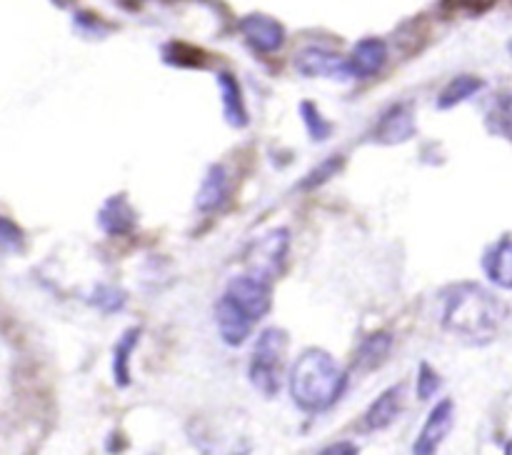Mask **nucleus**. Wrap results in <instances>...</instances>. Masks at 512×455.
I'll return each mask as SVG.
<instances>
[{"label": "nucleus", "mask_w": 512, "mask_h": 455, "mask_svg": "<svg viewBox=\"0 0 512 455\" xmlns=\"http://www.w3.org/2000/svg\"><path fill=\"white\" fill-rule=\"evenodd\" d=\"M508 308L478 283H460L448 290L443 303V325L450 333L475 345H485L498 335Z\"/></svg>", "instance_id": "1"}, {"label": "nucleus", "mask_w": 512, "mask_h": 455, "mask_svg": "<svg viewBox=\"0 0 512 455\" xmlns=\"http://www.w3.org/2000/svg\"><path fill=\"white\" fill-rule=\"evenodd\" d=\"M345 385L348 375L323 348L303 350L290 370V398L305 413H325L333 408Z\"/></svg>", "instance_id": "2"}, {"label": "nucleus", "mask_w": 512, "mask_h": 455, "mask_svg": "<svg viewBox=\"0 0 512 455\" xmlns=\"http://www.w3.org/2000/svg\"><path fill=\"white\" fill-rule=\"evenodd\" d=\"M288 350V335L280 328H268L260 333L255 343L253 358H250V383L263 395H278L280 375H283V360Z\"/></svg>", "instance_id": "3"}, {"label": "nucleus", "mask_w": 512, "mask_h": 455, "mask_svg": "<svg viewBox=\"0 0 512 455\" xmlns=\"http://www.w3.org/2000/svg\"><path fill=\"white\" fill-rule=\"evenodd\" d=\"M290 250V233L285 228L270 230L263 238H258L255 243L248 245L245 250V265H248V273L258 275L263 280H273L275 275L283 270L285 258H288Z\"/></svg>", "instance_id": "4"}, {"label": "nucleus", "mask_w": 512, "mask_h": 455, "mask_svg": "<svg viewBox=\"0 0 512 455\" xmlns=\"http://www.w3.org/2000/svg\"><path fill=\"white\" fill-rule=\"evenodd\" d=\"M225 298L238 305L250 320H260L263 315L270 313L273 290H270V280L258 278L253 273H243L230 280L228 290H225Z\"/></svg>", "instance_id": "5"}, {"label": "nucleus", "mask_w": 512, "mask_h": 455, "mask_svg": "<svg viewBox=\"0 0 512 455\" xmlns=\"http://www.w3.org/2000/svg\"><path fill=\"white\" fill-rule=\"evenodd\" d=\"M240 33L245 43L258 53H275L285 43V28L280 20L265 13H250L240 20Z\"/></svg>", "instance_id": "6"}, {"label": "nucleus", "mask_w": 512, "mask_h": 455, "mask_svg": "<svg viewBox=\"0 0 512 455\" xmlns=\"http://www.w3.org/2000/svg\"><path fill=\"white\" fill-rule=\"evenodd\" d=\"M455 425V403L450 398L440 400L433 410H430L428 420H425L423 430H420L418 440L413 443V453L418 455H430L438 450V445L443 443L450 435Z\"/></svg>", "instance_id": "7"}, {"label": "nucleus", "mask_w": 512, "mask_h": 455, "mask_svg": "<svg viewBox=\"0 0 512 455\" xmlns=\"http://www.w3.org/2000/svg\"><path fill=\"white\" fill-rule=\"evenodd\" d=\"M415 135V113L410 105H390L378 118L373 128V140L378 145H400L408 143Z\"/></svg>", "instance_id": "8"}, {"label": "nucleus", "mask_w": 512, "mask_h": 455, "mask_svg": "<svg viewBox=\"0 0 512 455\" xmlns=\"http://www.w3.org/2000/svg\"><path fill=\"white\" fill-rule=\"evenodd\" d=\"M295 68L308 78H338V80H353L348 68V58L330 53L323 48H305L300 50L295 58Z\"/></svg>", "instance_id": "9"}, {"label": "nucleus", "mask_w": 512, "mask_h": 455, "mask_svg": "<svg viewBox=\"0 0 512 455\" xmlns=\"http://www.w3.org/2000/svg\"><path fill=\"white\" fill-rule=\"evenodd\" d=\"M230 198V175L223 165H210L208 173L200 180V188L195 193V208L200 213H215L223 208Z\"/></svg>", "instance_id": "10"}, {"label": "nucleus", "mask_w": 512, "mask_h": 455, "mask_svg": "<svg viewBox=\"0 0 512 455\" xmlns=\"http://www.w3.org/2000/svg\"><path fill=\"white\" fill-rule=\"evenodd\" d=\"M385 63H388V45L380 38H363L355 45L348 58V68L353 80H363L380 73Z\"/></svg>", "instance_id": "11"}, {"label": "nucleus", "mask_w": 512, "mask_h": 455, "mask_svg": "<svg viewBox=\"0 0 512 455\" xmlns=\"http://www.w3.org/2000/svg\"><path fill=\"white\" fill-rule=\"evenodd\" d=\"M215 323H218V333L230 348H238L248 340L250 330H253V320L243 313L235 303H230L228 298H220L218 305H215Z\"/></svg>", "instance_id": "12"}, {"label": "nucleus", "mask_w": 512, "mask_h": 455, "mask_svg": "<svg viewBox=\"0 0 512 455\" xmlns=\"http://www.w3.org/2000/svg\"><path fill=\"white\" fill-rule=\"evenodd\" d=\"M403 398L405 388L403 385H393L385 393H380L378 398L370 403L368 413L363 415V430L373 433V430H385L393 425V420L403 413Z\"/></svg>", "instance_id": "13"}, {"label": "nucleus", "mask_w": 512, "mask_h": 455, "mask_svg": "<svg viewBox=\"0 0 512 455\" xmlns=\"http://www.w3.org/2000/svg\"><path fill=\"white\" fill-rule=\"evenodd\" d=\"M135 223H138V218H135V210L125 198V193L108 198L103 208L98 210L100 230H105L108 235H128L135 228Z\"/></svg>", "instance_id": "14"}, {"label": "nucleus", "mask_w": 512, "mask_h": 455, "mask_svg": "<svg viewBox=\"0 0 512 455\" xmlns=\"http://www.w3.org/2000/svg\"><path fill=\"white\" fill-rule=\"evenodd\" d=\"M218 88H220V98H223V115L225 120H228V125H233V128H245V125L250 123V115H248V108H245L243 90H240L235 75L220 70Z\"/></svg>", "instance_id": "15"}, {"label": "nucleus", "mask_w": 512, "mask_h": 455, "mask_svg": "<svg viewBox=\"0 0 512 455\" xmlns=\"http://www.w3.org/2000/svg\"><path fill=\"white\" fill-rule=\"evenodd\" d=\"M483 270L490 283L512 290V238H503L485 253Z\"/></svg>", "instance_id": "16"}, {"label": "nucleus", "mask_w": 512, "mask_h": 455, "mask_svg": "<svg viewBox=\"0 0 512 455\" xmlns=\"http://www.w3.org/2000/svg\"><path fill=\"white\" fill-rule=\"evenodd\" d=\"M143 330L140 328H130L120 335V340L115 343L113 348V380L118 388H130V358H133L135 348H138V340Z\"/></svg>", "instance_id": "17"}, {"label": "nucleus", "mask_w": 512, "mask_h": 455, "mask_svg": "<svg viewBox=\"0 0 512 455\" xmlns=\"http://www.w3.org/2000/svg\"><path fill=\"white\" fill-rule=\"evenodd\" d=\"M483 85L485 83L478 75H458V78H453L443 90H440L438 110H450L455 108V105L465 103V100H470L473 95H478L480 90H483Z\"/></svg>", "instance_id": "18"}, {"label": "nucleus", "mask_w": 512, "mask_h": 455, "mask_svg": "<svg viewBox=\"0 0 512 455\" xmlns=\"http://www.w3.org/2000/svg\"><path fill=\"white\" fill-rule=\"evenodd\" d=\"M485 128L512 143V93H498L485 113Z\"/></svg>", "instance_id": "19"}, {"label": "nucleus", "mask_w": 512, "mask_h": 455, "mask_svg": "<svg viewBox=\"0 0 512 455\" xmlns=\"http://www.w3.org/2000/svg\"><path fill=\"white\" fill-rule=\"evenodd\" d=\"M390 350H393V335H390V333L370 335V338L365 340L363 345H360L358 363L363 365V368H368V370L378 368V365L383 363L385 358H388Z\"/></svg>", "instance_id": "20"}, {"label": "nucleus", "mask_w": 512, "mask_h": 455, "mask_svg": "<svg viewBox=\"0 0 512 455\" xmlns=\"http://www.w3.org/2000/svg\"><path fill=\"white\" fill-rule=\"evenodd\" d=\"M300 118H303L305 128H308V135L315 140V143H323L333 135V125L330 120L325 118L323 113L318 110V105L310 103V100H303L300 103Z\"/></svg>", "instance_id": "21"}, {"label": "nucleus", "mask_w": 512, "mask_h": 455, "mask_svg": "<svg viewBox=\"0 0 512 455\" xmlns=\"http://www.w3.org/2000/svg\"><path fill=\"white\" fill-rule=\"evenodd\" d=\"M88 303L103 313H118L125 305V293L113 285H95L93 293L88 295Z\"/></svg>", "instance_id": "22"}, {"label": "nucleus", "mask_w": 512, "mask_h": 455, "mask_svg": "<svg viewBox=\"0 0 512 455\" xmlns=\"http://www.w3.org/2000/svg\"><path fill=\"white\" fill-rule=\"evenodd\" d=\"M163 60L168 65H178V68H200L203 63V55L198 50L188 48L185 43H170L163 50Z\"/></svg>", "instance_id": "23"}, {"label": "nucleus", "mask_w": 512, "mask_h": 455, "mask_svg": "<svg viewBox=\"0 0 512 455\" xmlns=\"http://www.w3.org/2000/svg\"><path fill=\"white\" fill-rule=\"evenodd\" d=\"M343 168V158L340 155H333V158H328L325 163L315 165L313 173L308 175V178H303V183H300V190H313V188H320V185L328 183L330 178H333L338 170Z\"/></svg>", "instance_id": "24"}, {"label": "nucleus", "mask_w": 512, "mask_h": 455, "mask_svg": "<svg viewBox=\"0 0 512 455\" xmlns=\"http://www.w3.org/2000/svg\"><path fill=\"white\" fill-rule=\"evenodd\" d=\"M25 250V235L13 220L0 215V253H23Z\"/></svg>", "instance_id": "25"}, {"label": "nucleus", "mask_w": 512, "mask_h": 455, "mask_svg": "<svg viewBox=\"0 0 512 455\" xmlns=\"http://www.w3.org/2000/svg\"><path fill=\"white\" fill-rule=\"evenodd\" d=\"M440 375L435 373L433 365L430 363H420V370H418V385H415V390H418V398L420 400H430L435 393L440 390Z\"/></svg>", "instance_id": "26"}, {"label": "nucleus", "mask_w": 512, "mask_h": 455, "mask_svg": "<svg viewBox=\"0 0 512 455\" xmlns=\"http://www.w3.org/2000/svg\"><path fill=\"white\" fill-rule=\"evenodd\" d=\"M100 20L98 18H93V15H88V13H80L78 18H75V28L80 30V33H85V30H88V35L90 38H103L105 33H108V30H100Z\"/></svg>", "instance_id": "27"}, {"label": "nucleus", "mask_w": 512, "mask_h": 455, "mask_svg": "<svg viewBox=\"0 0 512 455\" xmlns=\"http://www.w3.org/2000/svg\"><path fill=\"white\" fill-rule=\"evenodd\" d=\"M455 10H465V13H483V10L493 8L498 0H448Z\"/></svg>", "instance_id": "28"}, {"label": "nucleus", "mask_w": 512, "mask_h": 455, "mask_svg": "<svg viewBox=\"0 0 512 455\" xmlns=\"http://www.w3.org/2000/svg\"><path fill=\"white\" fill-rule=\"evenodd\" d=\"M340 453L353 455V453H358V448H355V445H350V443H335V445H330V448L320 450V455H340Z\"/></svg>", "instance_id": "29"}, {"label": "nucleus", "mask_w": 512, "mask_h": 455, "mask_svg": "<svg viewBox=\"0 0 512 455\" xmlns=\"http://www.w3.org/2000/svg\"><path fill=\"white\" fill-rule=\"evenodd\" d=\"M508 50H510V55H512V40L508 43Z\"/></svg>", "instance_id": "30"}]
</instances>
